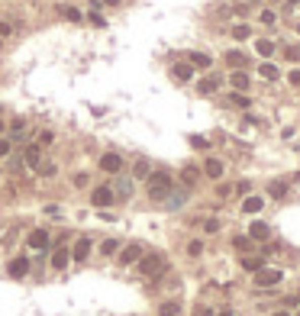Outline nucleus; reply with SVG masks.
Wrapping results in <instances>:
<instances>
[{
	"label": "nucleus",
	"mask_w": 300,
	"mask_h": 316,
	"mask_svg": "<svg viewBox=\"0 0 300 316\" xmlns=\"http://www.w3.org/2000/svg\"><path fill=\"white\" fill-rule=\"evenodd\" d=\"M297 32H300V26H297Z\"/></svg>",
	"instance_id": "nucleus-49"
},
{
	"label": "nucleus",
	"mask_w": 300,
	"mask_h": 316,
	"mask_svg": "<svg viewBox=\"0 0 300 316\" xmlns=\"http://www.w3.org/2000/svg\"><path fill=\"white\" fill-rule=\"evenodd\" d=\"M287 4H300V0H287Z\"/></svg>",
	"instance_id": "nucleus-48"
},
{
	"label": "nucleus",
	"mask_w": 300,
	"mask_h": 316,
	"mask_svg": "<svg viewBox=\"0 0 300 316\" xmlns=\"http://www.w3.org/2000/svg\"><path fill=\"white\" fill-rule=\"evenodd\" d=\"M204 229L207 232H219V219H204Z\"/></svg>",
	"instance_id": "nucleus-39"
},
{
	"label": "nucleus",
	"mask_w": 300,
	"mask_h": 316,
	"mask_svg": "<svg viewBox=\"0 0 300 316\" xmlns=\"http://www.w3.org/2000/svg\"><path fill=\"white\" fill-rule=\"evenodd\" d=\"M242 268H245V271H255V274H258V271L265 268V261H261V258H255V255H245V258H242Z\"/></svg>",
	"instance_id": "nucleus-21"
},
{
	"label": "nucleus",
	"mask_w": 300,
	"mask_h": 316,
	"mask_svg": "<svg viewBox=\"0 0 300 316\" xmlns=\"http://www.w3.org/2000/svg\"><path fill=\"white\" fill-rule=\"evenodd\" d=\"M226 61H229V65H236V68H242V65H245V55H242V52H233V49H229V52H226Z\"/></svg>",
	"instance_id": "nucleus-27"
},
{
	"label": "nucleus",
	"mask_w": 300,
	"mask_h": 316,
	"mask_svg": "<svg viewBox=\"0 0 300 316\" xmlns=\"http://www.w3.org/2000/svg\"><path fill=\"white\" fill-rule=\"evenodd\" d=\"M87 252H91V239H78V245L71 249V258H74V261H84Z\"/></svg>",
	"instance_id": "nucleus-15"
},
{
	"label": "nucleus",
	"mask_w": 300,
	"mask_h": 316,
	"mask_svg": "<svg viewBox=\"0 0 300 316\" xmlns=\"http://www.w3.org/2000/svg\"><path fill=\"white\" fill-rule=\"evenodd\" d=\"M188 255H194V258H200V255H204V242H200V239H194V242L188 245Z\"/></svg>",
	"instance_id": "nucleus-29"
},
{
	"label": "nucleus",
	"mask_w": 300,
	"mask_h": 316,
	"mask_svg": "<svg viewBox=\"0 0 300 316\" xmlns=\"http://www.w3.org/2000/svg\"><path fill=\"white\" fill-rule=\"evenodd\" d=\"M117 249H120V242H117V239H107V242L100 245V252H103V255H117Z\"/></svg>",
	"instance_id": "nucleus-30"
},
{
	"label": "nucleus",
	"mask_w": 300,
	"mask_h": 316,
	"mask_svg": "<svg viewBox=\"0 0 300 316\" xmlns=\"http://www.w3.org/2000/svg\"><path fill=\"white\" fill-rule=\"evenodd\" d=\"M223 171H226V165L219 162V158H207V162H204V174H207V178L219 181V178H223Z\"/></svg>",
	"instance_id": "nucleus-8"
},
{
	"label": "nucleus",
	"mask_w": 300,
	"mask_h": 316,
	"mask_svg": "<svg viewBox=\"0 0 300 316\" xmlns=\"http://www.w3.org/2000/svg\"><path fill=\"white\" fill-rule=\"evenodd\" d=\"M61 16H65L68 23H81V10H78V7H61Z\"/></svg>",
	"instance_id": "nucleus-24"
},
{
	"label": "nucleus",
	"mask_w": 300,
	"mask_h": 316,
	"mask_svg": "<svg viewBox=\"0 0 300 316\" xmlns=\"http://www.w3.org/2000/svg\"><path fill=\"white\" fill-rule=\"evenodd\" d=\"M139 271H142L145 278L162 274V271H165V258L162 255H142V258H139Z\"/></svg>",
	"instance_id": "nucleus-2"
},
{
	"label": "nucleus",
	"mask_w": 300,
	"mask_h": 316,
	"mask_svg": "<svg viewBox=\"0 0 300 316\" xmlns=\"http://www.w3.org/2000/svg\"><path fill=\"white\" fill-rule=\"evenodd\" d=\"M23 162H26V165H29V168H39V165H42V148H39L36 142H32L29 148H26V155H23Z\"/></svg>",
	"instance_id": "nucleus-11"
},
{
	"label": "nucleus",
	"mask_w": 300,
	"mask_h": 316,
	"mask_svg": "<svg viewBox=\"0 0 300 316\" xmlns=\"http://www.w3.org/2000/svg\"><path fill=\"white\" fill-rule=\"evenodd\" d=\"M0 133H4V120H0Z\"/></svg>",
	"instance_id": "nucleus-47"
},
{
	"label": "nucleus",
	"mask_w": 300,
	"mask_h": 316,
	"mask_svg": "<svg viewBox=\"0 0 300 316\" xmlns=\"http://www.w3.org/2000/svg\"><path fill=\"white\" fill-rule=\"evenodd\" d=\"M297 316H300V313H297Z\"/></svg>",
	"instance_id": "nucleus-50"
},
{
	"label": "nucleus",
	"mask_w": 300,
	"mask_h": 316,
	"mask_svg": "<svg viewBox=\"0 0 300 316\" xmlns=\"http://www.w3.org/2000/svg\"><path fill=\"white\" fill-rule=\"evenodd\" d=\"M233 245H236L239 252H249V249H252V245H249V235H236V239H233Z\"/></svg>",
	"instance_id": "nucleus-32"
},
{
	"label": "nucleus",
	"mask_w": 300,
	"mask_h": 316,
	"mask_svg": "<svg viewBox=\"0 0 300 316\" xmlns=\"http://www.w3.org/2000/svg\"><path fill=\"white\" fill-rule=\"evenodd\" d=\"M255 46H258V55H265V58H268L271 52H275V42H271V39H258Z\"/></svg>",
	"instance_id": "nucleus-26"
},
{
	"label": "nucleus",
	"mask_w": 300,
	"mask_h": 316,
	"mask_svg": "<svg viewBox=\"0 0 300 316\" xmlns=\"http://www.w3.org/2000/svg\"><path fill=\"white\" fill-rule=\"evenodd\" d=\"M181 181L194 187V184L200 181V168H197V165H184V168H181Z\"/></svg>",
	"instance_id": "nucleus-13"
},
{
	"label": "nucleus",
	"mask_w": 300,
	"mask_h": 316,
	"mask_svg": "<svg viewBox=\"0 0 300 316\" xmlns=\"http://www.w3.org/2000/svg\"><path fill=\"white\" fill-rule=\"evenodd\" d=\"M229 100H233L236 107H252V100L245 97V94H233V97H229Z\"/></svg>",
	"instance_id": "nucleus-35"
},
{
	"label": "nucleus",
	"mask_w": 300,
	"mask_h": 316,
	"mask_svg": "<svg viewBox=\"0 0 300 316\" xmlns=\"http://www.w3.org/2000/svg\"><path fill=\"white\" fill-rule=\"evenodd\" d=\"M91 26H107V20H103L100 13H91Z\"/></svg>",
	"instance_id": "nucleus-43"
},
{
	"label": "nucleus",
	"mask_w": 300,
	"mask_h": 316,
	"mask_svg": "<svg viewBox=\"0 0 300 316\" xmlns=\"http://www.w3.org/2000/svg\"><path fill=\"white\" fill-rule=\"evenodd\" d=\"M36 171H39V174H46V178H49V174H55L58 168H55V165H52V162H42V165H39Z\"/></svg>",
	"instance_id": "nucleus-36"
},
{
	"label": "nucleus",
	"mask_w": 300,
	"mask_h": 316,
	"mask_svg": "<svg viewBox=\"0 0 300 316\" xmlns=\"http://www.w3.org/2000/svg\"><path fill=\"white\" fill-rule=\"evenodd\" d=\"M139 258H142V245H126V249L120 252V265H139Z\"/></svg>",
	"instance_id": "nucleus-4"
},
{
	"label": "nucleus",
	"mask_w": 300,
	"mask_h": 316,
	"mask_svg": "<svg viewBox=\"0 0 300 316\" xmlns=\"http://www.w3.org/2000/svg\"><path fill=\"white\" fill-rule=\"evenodd\" d=\"M184 200H188V194H184V190H181V194H174V197H168V200H165V204H168V207L174 210V207H181V204H184Z\"/></svg>",
	"instance_id": "nucleus-34"
},
{
	"label": "nucleus",
	"mask_w": 300,
	"mask_h": 316,
	"mask_svg": "<svg viewBox=\"0 0 300 316\" xmlns=\"http://www.w3.org/2000/svg\"><path fill=\"white\" fill-rule=\"evenodd\" d=\"M281 281H284V271H278V268H261L258 274H255V287H278Z\"/></svg>",
	"instance_id": "nucleus-3"
},
{
	"label": "nucleus",
	"mask_w": 300,
	"mask_h": 316,
	"mask_svg": "<svg viewBox=\"0 0 300 316\" xmlns=\"http://www.w3.org/2000/svg\"><path fill=\"white\" fill-rule=\"evenodd\" d=\"M271 316H290V313H287V310H281V313H271Z\"/></svg>",
	"instance_id": "nucleus-45"
},
{
	"label": "nucleus",
	"mask_w": 300,
	"mask_h": 316,
	"mask_svg": "<svg viewBox=\"0 0 300 316\" xmlns=\"http://www.w3.org/2000/svg\"><path fill=\"white\" fill-rule=\"evenodd\" d=\"M268 194L271 197H284L287 194V181H271L268 184Z\"/></svg>",
	"instance_id": "nucleus-23"
},
{
	"label": "nucleus",
	"mask_w": 300,
	"mask_h": 316,
	"mask_svg": "<svg viewBox=\"0 0 300 316\" xmlns=\"http://www.w3.org/2000/svg\"><path fill=\"white\" fill-rule=\"evenodd\" d=\"M49 232L46 229H32L29 232V239H26V245H29V249H36V252H42V249H49Z\"/></svg>",
	"instance_id": "nucleus-6"
},
{
	"label": "nucleus",
	"mask_w": 300,
	"mask_h": 316,
	"mask_svg": "<svg viewBox=\"0 0 300 316\" xmlns=\"http://www.w3.org/2000/svg\"><path fill=\"white\" fill-rule=\"evenodd\" d=\"M229 84H233L236 87V91H249V74H245V71H233V74H229Z\"/></svg>",
	"instance_id": "nucleus-14"
},
{
	"label": "nucleus",
	"mask_w": 300,
	"mask_h": 316,
	"mask_svg": "<svg viewBox=\"0 0 300 316\" xmlns=\"http://www.w3.org/2000/svg\"><path fill=\"white\" fill-rule=\"evenodd\" d=\"M171 74L178 77V81H191V74H194V65H174V68H171Z\"/></svg>",
	"instance_id": "nucleus-20"
},
{
	"label": "nucleus",
	"mask_w": 300,
	"mask_h": 316,
	"mask_svg": "<svg viewBox=\"0 0 300 316\" xmlns=\"http://www.w3.org/2000/svg\"><path fill=\"white\" fill-rule=\"evenodd\" d=\"M261 23H265V26H275V23H278V16L271 13V10H265V13H261Z\"/></svg>",
	"instance_id": "nucleus-38"
},
{
	"label": "nucleus",
	"mask_w": 300,
	"mask_h": 316,
	"mask_svg": "<svg viewBox=\"0 0 300 316\" xmlns=\"http://www.w3.org/2000/svg\"><path fill=\"white\" fill-rule=\"evenodd\" d=\"M103 4H110V7H117V4H120V0H103Z\"/></svg>",
	"instance_id": "nucleus-46"
},
{
	"label": "nucleus",
	"mask_w": 300,
	"mask_h": 316,
	"mask_svg": "<svg viewBox=\"0 0 300 316\" xmlns=\"http://www.w3.org/2000/svg\"><path fill=\"white\" fill-rule=\"evenodd\" d=\"M284 58H290V61H300V49H297V46H287V49H284Z\"/></svg>",
	"instance_id": "nucleus-37"
},
{
	"label": "nucleus",
	"mask_w": 300,
	"mask_h": 316,
	"mask_svg": "<svg viewBox=\"0 0 300 316\" xmlns=\"http://www.w3.org/2000/svg\"><path fill=\"white\" fill-rule=\"evenodd\" d=\"M258 74L268 77V81H278V77H281V71H278L275 65H268V61H265V65H258Z\"/></svg>",
	"instance_id": "nucleus-22"
},
{
	"label": "nucleus",
	"mask_w": 300,
	"mask_h": 316,
	"mask_svg": "<svg viewBox=\"0 0 300 316\" xmlns=\"http://www.w3.org/2000/svg\"><path fill=\"white\" fill-rule=\"evenodd\" d=\"M181 313V303L178 300H165L162 306H158V316H178Z\"/></svg>",
	"instance_id": "nucleus-18"
},
{
	"label": "nucleus",
	"mask_w": 300,
	"mask_h": 316,
	"mask_svg": "<svg viewBox=\"0 0 300 316\" xmlns=\"http://www.w3.org/2000/svg\"><path fill=\"white\" fill-rule=\"evenodd\" d=\"M188 61H194L197 68H210L213 65V58H210L207 52H188Z\"/></svg>",
	"instance_id": "nucleus-16"
},
{
	"label": "nucleus",
	"mask_w": 300,
	"mask_h": 316,
	"mask_svg": "<svg viewBox=\"0 0 300 316\" xmlns=\"http://www.w3.org/2000/svg\"><path fill=\"white\" fill-rule=\"evenodd\" d=\"M100 168L107 171V174H120V171H123V158H120L117 152H107V155L100 158Z\"/></svg>",
	"instance_id": "nucleus-5"
},
{
	"label": "nucleus",
	"mask_w": 300,
	"mask_h": 316,
	"mask_svg": "<svg viewBox=\"0 0 300 316\" xmlns=\"http://www.w3.org/2000/svg\"><path fill=\"white\" fill-rule=\"evenodd\" d=\"M23 129H26V120H23V116H16V120H13V136H20Z\"/></svg>",
	"instance_id": "nucleus-40"
},
{
	"label": "nucleus",
	"mask_w": 300,
	"mask_h": 316,
	"mask_svg": "<svg viewBox=\"0 0 300 316\" xmlns=\"http://www.w3.org/2000/svg\"><path fill=\"white\" fill-rule=\"evenodd\" d=\"M113 197H117V194H113V187H97L94 194H91V204L94 207H110Z\"/></svg>",
	"instance_id": "nucleus-7"
},
{
	"label": "nucleus",
	"mask_w": 300,
	"mask_h": 316,
	"mask_svg": "<svg viewBox=\"0 0 300 316\" xmlns=\"http://www.w3.org/2000/svg\"><path fill=\"white\" fill-rule=\"evenodd\" d=\"M268 223H258V219H255V223H252V229H249V235H252V239H268Z\"/></svg>",
	"instance_id": "nucleus-19"
},
{
	"label": "nucleus",
	"mask_w": 300,
	"mask_h": 316,
	"mask_svg": "<svg viewBox=\"0 0 300 316\" xmlns=\"http://www.w3.org/2000/svg\"><path fill=\"white\" fill-rule=\"evenodd\" d=\"M287 81H290V84H294V87H300V68H294V71H290V74H287Z\"/></svg>",
	"instance_id": "nucleus-42"
},
{
	"label": "nucleus",
	"mask_w": 300,
	"mask_h": 316,
	"mask_svg": "<svg viewBox=\"0 0 300 316\" xmlns=\"http://www.w3.org/2000/svg\"><path fill=\"white\" fill-rule=\"evenodd\" d=\"M68 261H71V252H68V249H61V245H58V249L52 252V268H55V271H61V268H68Z\"/></svg>",
	"instance_id": "nucleus-10"
},
{
	"label": "nucleus",
	"mask_w": 300,
	"mask_h": 316,
	"mask_svg": "<svg viewBox=\"0 0 300 316\" xmlns=\"http://www.w3.org/2000/svg\"><path fill=\"white\" fill-rule=\"evenodd\" d=\"M219 316H236V313H233V310H223V313H219Z\"/></svg>",
	"instance_id": "nucleus-44"
},
{
	"label": "nucleus",
	"mask_w": 300,
	"mask_h": 316,
	"mask_svg": "<svg viewBox=\"0 0 300 316\" xmlns=\"http://www.w3.org/2000/svg\"><path fill=\"white\" fill-rule=\"evenodd\" d=\"M191 145L200 148V152H207V148H210V139L207 136H191Z\"/></svg>",
	"instance_id": "nucleus-28"
},
{
	"label": "nucleus",
	"mask_w": 300,
	"mask_h": 316,
	"mask_svg": "<svg viewBox=\"0 0 300 316\" xmlns=\"http://www.w3.org/2000/svg\"><path fill=\"white\" fill-rule=\"evenodd\" d=\"M216 87H219V77H216V74H210V77H204V81L197 84V91H200V94H213Z\"/></svg>",
	"instance_id": "nucleus-17"
},
{
	"label": "nucleus",
	"mask_w": 300,
	"mask_h": 316,
	"mask_svg": "<svg viewBox=\"0 0 300 316\" xmlns=\"http://www.w3.org/2000/svg\"><path fill=\"white\" fill-rule=\"evenodd\" d=\"M52 142H55V136H52L49 129H42V133H39V142H36V145L42 148V145H52Z\"/></svg>",
	"instance_id": "nucleus-33"
},
{
	"label": "nucleus",
	"mask_w": 300,
	"mask_h": 316,
	"mask_svg": "<svg viewBox=\"0 0 300 316\" xmlns=\"http://www.w3.org/2000/svg\"><path fill=\"white\" fill-rule=\"evenodd\" d=\"M249 36H252V26H245V23L233 26V39H249Z\"/></svg>",
	"instance_id": "nucleus-25"
},
{
	"label": "nucleus",
	"mask_w": 300,
	"mask_h": 316,
	"mask_svg": "<svg viewBox=\"0 0 300 316\" xmlns=\"http://www.w3.org/2000/svg\"><path fill=\"white\" fill-rule=\"evenodd\" d=\"M10 155V139H0V158Z\"/></svg>",
	"instance_id": "nucleus-41"
},
{
	"label": "nucleus",
	"mask_w": 300,
	"mask_h": 316,
	"mask_svg": "<svg viewBox=\"0 0 300 316\" xmlns=\"http://www.w3.org/2000/svg\"><path fill=\"white\" fill-rule=\"evenodd\" d=\"M168 194H174V181L168 171H155L148 174V197L152 200H168Z\"/></svg>",
	"instance_id": "nucleus-1"
},
{
	"label": "nucleus",
	"mask_w": 300,
	"mask_h": 316,
	"mask_svg": "<svg viewBox=\"0 0 300 316\" xmlns=\"http://www.w3.org/2000/svg\"><path fill=\"white\" fill-rule=\"evenodd\" d=\"M261 207H265V200L258 194H249L242 200V213H261Z\"/></svg>",
	"instance_id": "nucleus-12"
},
{
	"label": "nucleus",
	"mask_w": 300,
	"mask_h": 316,
	"mask_svg": "<svg viewBox=\"0 0 300 316\" xmlns=\"http://www.w3.org/2000/svg\"><path fill=\"white\" fill-rule=\"evenodd\" d=\"M132 171H136V178H148V162H145V158H139Z\"/></svg>",
	"instance_id": "nucleus-31"
},
{
	"label": "nucleus",
	"mask_w": 300,
	"mask_h": 316,
	"mask_svg": "<svg viewBox=\"0 0 300 316\" xmlns=\"http://www.w3.org/2000/svg\"><path fill=\"white\" fill-rule=\"evenodd\" d=\"M7 271H10V278H26L29 274V258H13L7 265Z\"/></svg>",
	"instance_id": "nucleus-9"
}]
</instances>
